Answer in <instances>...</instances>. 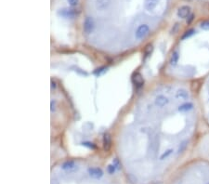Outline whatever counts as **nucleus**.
<instances>
[{
    "label": "nucleus",
    "mask_w": 209,
    "mask_h": 184,
    "mask_svg": "<svg viewBox=\"0 0 209 184\" xmlns=\"http://www.w3.org/2000/svg\"><path fill=\"white\" fill-rule=\"evenodd\" d=\"M107 71V68H100V69H97L96 71H95V75L96 76H101L102 75V73H104L105 72Z\"/></svg>",
    "instance_id": "obj_14"
},
{
    "label": "nucleus",
    "mask_w": 209,
    "mask_h": 184,
    "mask_svg": "<svg viewBox=\"0 0 209 184\" xmlns=\"http://www.w3.org/2000/svg\"><path fill=\"white\" fill-rule=\"evenodd\" d=\"M62 169L66 172H72L77 169V165L73 161H66L62 165Z\"/></svg>",
    "instance_id": "obj_8"
},
{
    "label": "nucleus",
    "mask_w": 209,
    "mask_h": 184,
    "mask_svg": "<svg viewBox=\"0 0 209 184\" xmlns=\"http://www.w3.org/2000/svg\"><path fill=\"white\" fill-rule=\"evenodd\" d=\"M150 34V27L148 24H141L140 25L135 33V37L137 40H142Z\"/></svg>",
    "instance_id": "obj_1"
},
{
    "label": "nucleus",
    "mask_w": 209,
    "mask_h": 184,
    "mask_svg": "<svg viewBox=\"0 0 209 184\" xmlns=\"http://www.w3.org/2000/svg\"><path fill=\"white\" fill-rule=\"evenodd\" d=\"M151 50H153V46H151V45H148V46H146L144 52H145V54H146L147 56H148L149 54H151Z\"/></svg>",
    "instance_id": "obj_16"
},
{
    "label": "nucleus",
    "mask_w": 209,
    "mask_h": 184,
    "mask_svg": "<svg viewBox=\"0 0 209 184\" xmlns=\"http://www.w3.org/2000/svg\"><path fill=\"white\" fill-rule=\"evenodd\" d=\"M88 174L95 179H100L103 177V171L99 168H90L88 169Z\"/></svg>",
    "instance_id": "obj_7"
},
{
    "label": "nucleus",
    "mask_w": 209,
    "mask_h": 184,
    "mask_svg": "<svg viewBox=\"0 0 209 184\" xmlns=\"http://www.w3.org/2000/svg\"><path fill=\"white\" fill-rule=\"evenodd\" d=\"M173 153H174V149H173V148H169V149H167V150L165 151V152L162 154V155L160 156V160H161V161H164V160L169 158L171 155H172Z\"/></svg>",
    "instance_id": "obj_12"
},
{
    "label": "nucleus",
    "mask_w": 209,
    "mask_h": 184,
    "mask_svg": "<svg viewBox=\"0 0 209 184\" xmlns=\"http://www.w3.org/2000/svg\"><path fill=\"white\" fill-rule=\"evenodd\" d=\"M58 14L60 16H62V18H65V19H72V18H74L75 16L77 15V12L75 9H69V8H64L58 11Z\"/></svg>",
    "instance_id": "obj_4"
},
{
    "label": "nucleus",
    "mask_w": 209,
    "mask_h": 184,
    "mask_svg": "<svg viewBox=\"0 0 209 184\" xmlns=\"http://www.w3.org/2000/svg\"><path fill=\"white\" fill-rule=\"evenodd\" d=\"M95 25L96 24H95V21H94L93 18L92 17H87L84 21V25H83L85 33L87 34H92L95 30Z\"/></svg>",
    "instance_id": "obj_2"
},
{
    "label": "nucleus",
    "mask_w": 209,
    "mask_h": 184,
    "mask_svg": "<svg viewBox=\"0 0 209 184\" xmlns=\"http://www.w3.org/2000/svg\"><path fill=\"white\" fill-rule=\"evenodd\" d=\"M169 102H170V100L168 99V97H166V96H165L163 94L158 95L154 100L155 105L160 109H163V108L166 107L169 104Z\"/></svg>",
    "instance_id": "obj_5"
},
{
    "label": "nucleus",
    "mask_w": 209,
    "mask_h": 184,
    "mask_svg": "<svg viewBox=\"0 0 209 184\" xmlns=\"http://www.w3.org/2000/svg\"><path fill=\"white\" fill-rule=\"evenodd\" d=\"M112 5V0H95V8L98 11H105Z\"/></svg>",
    "instance_id": "obj_3"
},
{
    "label": "nucleus",
    "mask_w": 209,
    "mask_h": 184,
    "mask_svg": "<svg viewBox=\"0 0 209 184\" xmlns=\"http://www.w3.org/2000/svg\"><path fill=\"white\" fill-rule=\"evenodd\" d=\"M208 101H209V92H208Z\"/></svg>",
    "instance_id": "obj_18"
},
{
    "label": "nucleus",
    "mask_w": 209,
    "mask_h": 184,
    "mask_svg": "<svg viewBox=\"0 0 209 184\" xmlns=\"http://www.w3.org/2000/svg\"><path fill=\"white\" fill-rule=\"evenodd\" d=\"M67 2L71 7H75V6L78 5L79 0H67Z\"/></svg>",
    "instance_id": "obj_15"
},
{
    "label": "nucleus",
    "mask_w": 209,
    "mask_h": 184,
    "mask_svg": "<svg viewBox=\"0 0 209 184\" xmlns=\"http://www.w3.org/2000/svg\"><path fill=\"white\" fill-rule=\"evenodd\" d=\"M160 0H144V9L147 11H153L157 7Z\"/></svg>",
    "instance_id": "obj_9"
},
{
    "label": "nucleus",
    "mask_w": 209,
    "mask_h": 184,
    "mask_svg": "<svg viewBox=\"0 0 209 184\" xmlns=\"http://www.w3.org/2000/svg\"><path fill=\"white\" fill-rule=\"evenodd\" d=\"M132 82L133 84H134L135 86L137 87H142L143 84H144V78H143V76L141 75L140 73L139 72H136L133 73V76H132Z\"/></svg>",
    "instance_id": "obj_6"
},
{
    "label": "nucleus",
    "mask_w": 209,
    "mask_h": 184,
    "mask_svg": "<svg viewBox=\"0 0 209 184\" xmlns=\"http://www.w3.org/2000/svg\"><path fill=\"white\" fill-rule=\"evenodd\" d=\"M83 145L88 147V148H90V149H95V146L93 145V143H90V142H83Z\"/></svg>",
    "instance_id": "obj_17"
},
{
    "label": "nucleus",
    "mask_w": 209,
    "mask_h": 184,
    "mask_svg": "<svg viewBox=\"0 0 209 184\" xmlns=\"http://www.w3.org/2000/svg\"><path fill=\"white\" fill-rule=\"evenodd\" d=\"M116 167H115V165H108V168H107V170H108V172L110 173V174H113V173H115V170H116Z\"/></svg>",
    "instance_id": "obj_13"
},
{
    "label": "nucleus",
    "mask_w": 209,
    "mask_h": 184,
    "mask_svg": "<svg viewBox=\"0 0 209 184\" xmlns=\"http://www.w3.org/2000/svg\"><path fill=\"white\" fill-rule=\"evenodd\" d=\"M102 143H103V149L106 152H108L111 149V146H112V139H111V135L109 133H105L103 135Z\"/></svg>",
    "instance_id": "obj_10"
},
{
    "label": "nucleus",
    "mask_w": 209,
    "mask_h": 184,
    "mask_svg": "<svg viewBox=\"0 0 209 184\" xmlns=\"http://www.w3.org/2000/svg\"><path fill=\"white\" fill-rule=\"evenodd\" d=\"M190 12H191V8L188 6H182L181 8H179V11H178V16L179 18H186L189 16Z\"/></svg>",
    "instance_id": "obj_11"
}]
</instances>
